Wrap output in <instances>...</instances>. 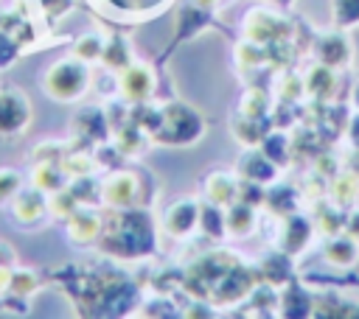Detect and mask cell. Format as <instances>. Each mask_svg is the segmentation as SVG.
Returning <instances> with one entry per match:
<instances>
[{
  "instance_id": "47",
  "label": "cell",
  "mask_w": 359,
  "mask_h": 319,
  "mask_svg": "<svg viewBox=\"0 0 359 319\" xmlns=\"http://www.w3.org/2000/svg\"><path fill=\"white\" fill-rule=\"evenodd\" d=\"M39 3H42V11H45L48 20H59L73 8L76 0H39Z\"/></svg>"
},
{
  "instance_id": "48",
  "label": "cell",
  "mask_w": 359,
  "mask_h": 319,
  "mask_svg": "<svg viewBox=\"0 0 359 319\" xmlns=\"http://www.w3.org/2000/svg\"><path fill=\"white\" fill-rule=\"evenodd\" d=\"M345 140H348V146H351V148L359 154V112L348 118V126H345Z\"/></svg>"
},
{
  "instance_id": "4",
  "label": "cell",
  "mask_w": 359,
  "mask_h": 319,
  "mask_svg": "<svg viewBox=\"0 0 359 319\" xmlns=\"http://www.w3.org/2000/svg\"><path fill=\"white\" fill-rule=\"evenodd\" d=\"M101 207L126 210V207H149L143 196V176L135 171H112L101 179Z\"/></svg>"
},
{
  "instance_id": "15",
  "label": "cell",
  "mask_w": 359,
  "mask_h": 319,
  "mask_svg": "<svg viewBox=\"0 0 359 319\" xmlns=\"http://www.w3.org/2000/svg\"><path fill=\"white\" fill-rule=\"evenodd\" d=\"M199 204L194 199H177L163 210V229L177 238L185 241L188 235H194L199 229Z\"/></svg>"
},
{
  "instance_id": "32",
  "label": "cell",
  "mask_w": 359,
  "mask_h": 319,
  "mask_svg": "<svg viewBox=\"0 0 359 319\" xmlns=\"http://www.w3.org/2000/svg\"><path fill=\"white\" fill-rule=\"evenodd\" d=\"M311 316H331V319H345V316H359L356 302H348L337 294H325L323 299H314Z\"/></svg>"
},
{
  "instance_id": "10",
  "label": "cell",
  "mask_w": 359,
  "mask_h": 319,
  "mask_svg": "<svg viewBox=\"0 0 359 319\" xmlns=\"http://www.w3.org/2000/svg\"><path fill=\"white\" fill-rule=\"evenodd\" d=\"M101 227H104V213H98L95 207L90 204H79L70 218L65 221V229H67V238L73 246H95L98 238H101Z\"/></svg>"
},
{
  "instance_id": "31",
  "label": "cell",
  "mask_w": 359,
  "mask_h": 319,
  "mask_svg": "<svg viewBox=\"0 0 359 319\" xmlns=\"http://www.w3.org/2000/svg\"><path fill=\"white\" fill-rule=\"evenodd\" d=\"M238 115H244V118H269L272 115V101H269L266 90L247 87L241 101H238Z\"/></svg>"
},
{
  "instance_id": "12",
  "label": "cell",
  "mask_w": 359,
  "mask_h": 319,
  "mask_svg": "<svg viewBox=\"0 0 359 319\" xmlns=\"http://www.w3.org/2000/svg\"><path fill=\"white\" fill-rule=\"evenodd\" d=\"M280 221V229H278V249H283L286 255H300L309 243H311V238H314V221H311V215H306V213H292V215H283V218H278Z\"/></svg>"
},
{
  "instance_id": "25",
  "label": "cell",
  "mask_w": 359,
  "mask_h": 319,
  "mask_svg": "<svg viewBox=\"0 0 359 319\" xmlns=\"http://www.w3.org/2000/svg\"><path fill=\"white\" fill-rule=\"evenodd\" d=\"M112 143L121 148L123 157H137V154L151 143V137H149L137 123H132V120L126 118L123 123L112 126Z\"/></svg>"
},
{
  "instance_id": "13",
  "label": "cell",
  "mask_w": 359,
  "mask_h": 319,
  "mask_svg": "<svg viewBox=\"0 0 359 319\" xmlns=\"http://www.w3.org/2000/svg\"><path fill=\"white\" fill-rule=\"evenodd\" d=\"M157 90V78L151 73V67L146 64H129L126 70L118 73V92L123 95L126 104H140V101H151Z\"/></svg>"
},
{
  "instance_id": "23",
  "label": "cell",
  "mask_w": 359,
  "mask_h": 319,
  "mask_svg": "<svg viewBox=\"0 0 359 319\" xmlns=\"http://www.w3.org/2000/svg\"><path fill=\"white\" fill-rule=\"evenodd\" d=\"M224 224H227V235L247 238L258 227V207L244 204V201H233L230 207H224Z\"/></svg>"
},
{
  "instance_id": "3",
  "label": "cell",
  "mask_w": 359,
  "mask_h": 319,
  "mask_svg": "<svg viewBox=\"0 0 359 319\" xmlns=\"http://www.w3.org/2000/svg\"><path fill=\"white\" fill-rule=\"evenodd\" d=\"M87 90H90V70L76 56L53 62L42 76V92L59 104H73L84 98Z\"/></svg>"
},
{
  "instance_id": "7",
  "label": "cell",
  "mask_w": 359,
  "mask_h": 319,
  "mask_svg": "<svg viewBox=\"0 0 359 319\" xmlns=\"http://www.w3.org/2000/svg\"><path fill=\"white\" fill-rule=\"evenodd\" d=\"M258 285V277H255V269L250 263H241L236 269H230L210 291V302L219 305V308H227V305H236V302H244L250 297V291Z\"/></svg>"
},
{
  "instance_id": "17",
  "label": "cell",
  "mask_w": 359,
  "mask_h": 319,
  "mask_svg": "<svg viewBox=\"0 0 359 319\" xmlns=\"http://www.w3.org/2000/svg\"><path fill=\"white\" fill-rule=\"evenodd\" d=\"M311 311H314V299L303 288V283H297L292 277L289 283H283L278 288V311L275 313H280L286 319H303V316H311Z\"/></svg>"
},
{
  "instance_id": "22",
  "label": "cell",
  "mask_w": 359,
  "mask_h": 319,
  "mask_svg": "<svg viewBox=\"0 0 359 319\" xmlns=\"http://www.w3.org/2000/svg\"><path fill=\"white\" fill-rule=\"evenodd\" d=\"M272 129H275V126H272L269 118H244V115H236V118L230 120V132H233V137H236L244 148L261 146V140H264Z\"/></svg>"
},
{
  "instance_id": "37",
  "label": "cell",
  "mask_w": 359,
  "mask_h": 319,
  "mask_svg": "<svg viewBox=\"0 0 359 319\" xmlns=\"http://www.w3.org/2000/svg\"><path fill=\"white\" fill-rule=\"evenodd\" d=\"M45 283H42V277L34 271V269H20V266H14V271H11V291L8 294H17V297H31V294H36L39 288H42Z\"/></svg>"
},
{
  "instance_id": "16",
  "label": "cell",
  "mask_w": 359,
  "mask_h": 319,
  "mask_svg": "<svg viewBox=\"0 0 359 319\" xmlns=\"http://www.w3.org/2000/svg\"><path fill=\"white\" fill-rule=\"evenodd\" d=\"M236 173L241 179H252V182H261V185H269L278 179V165L258 148V146H250L238 154L236 160Z\"/></svg>"
},
{
  "instance_id": "35",
  "label": "cell",
  "mask_w": 359,
  "mask_h": 319,
  "mask_svg": "<svg viewBox=\"0 0 359 319\" xmlns=\"http://www.w3.org/2000/svg\"><path fill=\"white\" fill-rule=\"evenodd\" d=\"M275 92H278V101H289V104H300L303 95H306V84H303V76L294 73L292 67H286L275 84Z\"/></svg>"
},
{
  "instance_id": "5",
  "label": "cell",
  "mask_w": 359,
  "mask_h": 319,
  "mask_svg": "<svg viewBox=\"0 0 359 319\" xmlns=\"http://www.w3.org/2000/svg\"><path fill=\"white\" fill-rule=\"evenodd\" d=\"M241 34L250 42L272 45V42H280V39H292L294 36V22L289 17L272 11V8H250L244 14Z\"/></svg>"
},
{
  "instance_id": "34",
  "label": "cell",
  "mask_w": 359,
  "mask_h": 319,
  "mask_svg": "<svg viewBox=\"0 0 359 319\" xmlns=\"http://www.w3.org/2000/svg\"><path fill=\"white\" fill-rule=\"evenodd\" d=\"M199 232H202L208 241H219V238L227 235V224H224L222 207H216V204L208 201V204L199 210Z\"/></svg>"
},
{
  "instance_id": "50",
  "label": "cell",
  "mask_w": 359,
  "mask_h": 319,
  "mask_svg": "<svg viewBox=\"0 0 359 319\" xmlns=\"http://www.w3.org/2000/svg\"><path fill=\"white\" fill-rule=\"evenodd\" d=\"M11 271H14V266H0V299L11 291Z\"/></svg>"
},
{
  "instance_id": "43",
  "label": "cell",
  "mask_w": 359,
  "mask_h": 319,
  "mask_svg": "<svg viewBox=\"0 0 359 319\" xmlns=\"http://www.w3.org/2000/svg\"><path fill=\"white\" fill-rule=\"evenodd\" d=\"M65 151H67V146L65 143H39L34 151H31V162L36 165V162H62V157H65Z\"/></svg>"
},
{
  "instance_id": "38",
  "label": "cell",
  "mask_w": 359,
  "mask_h": 319,
  "mask_svg": "<svg viewBox=\"0 0 359 319\" xmlns=\"http://www.w3.org/2000/svg\"><path fill=\"white\" fill-rule=\"evenodd\" d=\"M101 53H104V36H98V34H84V36L73 39V56L81 59L84 64L101 62Z\"/></svg>"
},
{
  "instance_id": "52",
  "label": "cell",
  "mask_w": 359,
  "mask_h": 319,
  "mask_svg": "<svg viewBox=\"0 0 359 319\" xmlns=\"http://www.w3.org/2000/svg\"><path fill=\"white\" fill-rule=\"evenodd\" d=\"M194 3H199V6H205V8H216V6H222L224 0H194Z\"/></svg>"
},
{
  "instance_id": "24",
  "label": "cell",
  "mask_w": 359,
  "mask_h": 319,
  "mask_svg": "<svg viewBox=\"0 0 359 319\" xmlns=\"http://www.w3.org/2000/svg\"><path fill=\"white\" fill-rule=\"evenodd\" d=\"M323 257L331 263V266H339V269H348L359 260V241L351 238L348 232H339V235H331L323 246Z\"/></svg>"
},
{
  "instance_id": "53",
  "label": "cell",
  "mask_w": 359,
  "mask_h": 319,
  "mask_svg": "<svg viewBox=\"0 0 359 319\" xmlns=\"http://www.w3.org/2000/svg\"><path fill=\"white\" fill-rule=\"evenodd\" d=\"M351 101H353V106H356V112H359V84L353 87V92H351Z\"/></svg>"
},
{
  "instance_id": "18",
  "label": "cell",
  "mask_w": 359,
  "mask_h": 319,
  "mask_svg": "<svg viewBox=\"0 0 359 319\" xmlns=\"http://www.w3.org/2000/svg\"><path fill=\"white\" fill-rule=\"evenodd\" d=\"M255 277L258 283H269L275 288H280L283 283H289L294 277V266H292V255H286L283 249H275V252H266L255 266Z\"/></svg>"
},
{
  "instance_id": "41",
  "label": "cell",
  "mask_w": 359,
  "mask_h": 319,
  "mask_svg": "<svg viewBox=\"0 0 359 319\" xmlns=\"http://www.w3.org/2000/svg\"><path fill=\"white\" fill-rule=\"evenodd\" d=\"M137 316H177L180 311L174 308L168 294H154L151 299H143L140 308H135Z\"/></svg>"
},
{
  "instance_id": "6",
  "label": "cell",
  "mask_w": 359,
  "mask_h": 319,
  "mask_svg": "<svg viewBox=\"0 0 359 319\" xmlns=\"http://www.w3.org/2000/svg\"><path fill=\"white\" fill-rule=\"evenodd\" d=\"M70 146L79 148H95L98 143H107L112 137V126H109V115L107 109L87 104L81 106L73 118H70Z\"/></svg>"
},
{
  "instance_id": "19",
  "label": "cell",
  "mask_w": 359,
  "mask_h": 319,
  "mask_svg": "<svg viewBox=\"0 0 359 319\" xmlns=\"http://www.w3.org/2000/svg\"><path fill=\"white\" fill-rule=\"evenodd\" d=\"M202 193L210 204L216 207H230L238 196V179L227 171H210L205 179H202Z\"/></svg>"
},
{
  "instance_id": "36",
  "label": "cell",
  "mask_w": 359,
  "mask_h": 319,
  "mask_svg": "<svg viewBox=\"0 0 359 319\" xmlns=\"http://www.w3.org/2000/svg\"><path fill=\"white\" fill-rule=\"evenodd\" d=\"M70 193L79 199V204H90V207H98L101 204V182H95L93 173H84V176H73L67 182Z\"/></svg>"
},
{
  "instance_id": "9",
  "label": "cell",
  "mask_w": 359,
  "mask_h": 319,
  "mask_svg": "<svg viewBox=\"0 0 359 319\" xmlns=\"http://www.w3.org/2000/svg\"><path fill=\"white\" fill-rule=\"evenodd\" d=\"M31 123V104L22 90L3 87L0 90V134H22Z\"/></svg>"
},
{
  "instance_id": "21",
  "label": "cell",
  "mask_w": 359,
  "mask_h": 319,
  "mask_svg": "<svg viewBox=\"0 0 359 319\" xmlns=\"http://www.w3.org/2000/svg\"><path fill=\"white\" fill-rule=\"evenodd\" d=\"M311 213H314V215H311L314 229H317L320 235L331 238V235H339V232L345 229V215H348V210L337 207L331 199H328V201H325V199H314Z\"/></svg>"
},
{
  "instance_id": "45",
  "label": "cell",
  "mask_w": 359,
  "mask_h": 319,
  "mask_svg": "<svg viewBox=\"0 0 359 319\" xmlns=\"http://www.w3.org/2000/svg\"><path fill=\"white\" fill-rule=\"evenodd\" d=\"M20 53H22V45H20L11 34H6V31L0 28V70L11 67V64L17 62Z\"/></svg>"
},
{
  "instance_id": "40",
  "label": "cell",
  "mask_w": 359,
  "mask_h": 319,
  "mask_svg": "<svg viewBox=\"0 0 359 319\" xmlns=\"http://www.w3.org/2000/svg\"><path fill=\"white\" fill-rule=\"evenodd\" d=\"M331 14L337 28L359 25V0H331Z\"/></svg>"
},
{
  "instance_id": "1",
  "label": "cell",
  "mask_w": 359,
  "mask_h": 319,
  "mask_svg": "<svg viewBox=\"0 0 359 319\" xmlns=\"http://www.w3.org/2000/svg\"><path fill=\"white\" fill-rule=\"evenodd\" d=\"M95 249L112 260H143L154 255L157 235H154L151 215L143 207H126V210L107 207Z\"/></svg>"
},
{
  "instance_id": "54",
  "label": "cell",
  "mask_w": 359,
  "mask_h": 319,
  "mask_svg": "<svg viewBox=\"0 0 359 319\" xmlns=\"http://www.w3.org/2000/svg\"><path fill=\"white\" fill-rule=\"evenodd\" d=\"M275 3H289V0H275Z\"/></svg>"
},
{
  "instance_id": "33",
  "label": "cell",
  "mask_w": 359,
  "mask_h": 319,
  "mask_svg": "<svg viewBox=\"0 0 359 319\" xmlns=\"http://www.w3.org/2000/svg\"><path fill=\"white\" fill-rule=\"evenodd\" d=\"M236 64H238L241 73L266 67V64H269V62H266V48L258 45V42H250V39L238 42V45H236Z\"/></svg>"
},
{
  "instance_id": "14",
  "label": "cell",
  "mask_w": 359,
  "mask_h": 319,
  "mask_svg": "<svg viewBox=\"0 0 359 319\" xmlns=\"http://www.w3.org/2000/svg\"><path fill=\"white\" fill-rule=\"evenodd\" d=\"M11 215L20 227H39L50 213H48V193L39 187H20L11 199Z\"/></svg>"
},
{
  "instance_id": "46",
  "label": "cell",
  "mask_w": 359,
  "mask_h": 319,
  "mask_svg": "<svg viewBox=\"0 0 359 319\" xmlns=\"http://www.w3.org/2000/svg\"><path fill=\"white\" fill-rule=\"evenodd\" d=\"M337 171H339V168H337V157H334L331 151H320V154L314 157V173H317V176L331 179Z\"/></svg>"
},
{
  "instance_id": "42",
  "label": "cell",
  "mask_w": 359,
  "mask_h": 319,
  "mask_svg": "<svg viewBox=\"0 0 359 319\" xmlns=\"http://www.w3.org/2000/svg\"><path fill=\"white\" fill-rule=\"evenodd\" d=\"M236 201H244V204H252V207H264L266 201V190L261 182H252V179H241L238 176V196Z\"/></svg>"
},
{
  "instance_id": "20",
  "label": "cell",
  "mask_w": 359,
  "mask_h": 319,
  "mask_svg": "<svg viewBox=\"0 0 359 319\" xmlns=\"http://www.w3.org/2000/svg\"><path fill=\"white\" fill-rule=\"evenodd\" d=\"M303 84H306V98L309 101H331L334 92H337V76H334V67L328 64H311L303 76Z\"/></svg>"
},
{
  "instance_id": "27",
  "label": "cell",
  "mask_w": 359,
  "mask_h": 319,
  "mask_svg": "<svg viewBox=\"0 0 359 319\" xmlns=\"http://www.w3.org/2000/svg\"><path fill=\"white\" fill-rule=\"evenodd\" d=\"M67 182H70V173L62 168V162H36L31 171V185L45 193H56L67 187Z\"/></svg>"
},
{
  "instance_id": "8",
  "label": "cell",
  "mask_w": 359,
  "mask_h": 319,
  "mask_svg": "<svg viewBox=\"0 0 359 319\" xmlns=\"http://www.w3.org/2000/svg\"><path fill=\"white\" fill-rule=\"evenodd\" d=\"M213 25H216L213 8H205V6H199V3H194V0L182 3V6L177 8V14H174V42L165 48L163 56H168L180 42H185V39H191V36H196L199 31L213 28Z\"/></svg>"
},
{
  "instance_id": "49",
  "label": "cell",
  "mask_w": 359,
  "mask_h": 319,
  "mask_svg": "<svg viewBox=\"0 0 359 319\" xmlns=\"http://www.w3.org/2000/svg\"><path fill=\"white\" fill-rule=\"evenodd\" d=\"M342 232H348L351 238L359 241V210H353V213L345 215V229H342Z\"/></svg>"
},
{
  "instance_id": "39",
  "label": "cell",
  "mask_w": 359,
  "mask_h": 319,
  "mask_svg": "<svg viewBox=\"0 0 359 319\" xmlns=\"http://www.w3.org/2000/svg\"><path fill=\"white\" fill-rule=\"evenodd\" d=\"M76 207H79V199L70 193V187H62L56 193H48V213H50V218L67 221Z\"/></svg>"
},
{
  "instance_id": "44",
  "label": "cell",
  "mask_w": 359,
  "mask_h": 319,
  "mask_svg": "<svg viewBox=\"0 0 359 319\" xmlns=\"http://www.w3.org/2000/svg\"><path fill=\"white\" fill-rule=\"evenodd\" d=\"M20 187H22L20 171H14V168H0V204L11 201Z\"/></svg>"
},
{
  "instance_id": "28",
  "label": "cell",
  "mask_w": 359,
  "mask_h": 319,
  "mask_svg": "<svg viewBox=\"0 0 359 319\" xmlns=\"http://www.w3.org/2000/svg\"><path fill=\"white\" fill-rule=\"evenodd\" d=\"M101 64L112 73H121L132 64V48L126 42V36L121 34H109L104 39V53H101Z\"/></svg>"
},
{
  "instance_id": "11",
  "label": "cell",
  "mask_w": 359,
  "mask_h": 319,
  "mask_svg": "<svg viewBox=\"0 0 359 319\" xmlns=\"http://www.w3.org/2000/svg\"><path fill=\"white\" fill-rule=\"evenodd\" d=\"M311 53L320 64H328V67L337 70V67L351 64L353 45L345 36V28H337V31H328V34H317L314 42H311Z\"/></svg>"
},
{
  "instance_id": "29",
  "label": "cell",
  "mask_w": 359,
  "mask_h": 319,
  "mask_svg": "<svg viewBox=\"0 0 359 319\" xmlns=\"http://www.w3.org/2000/svg\"><path fill=\"white\" fill-rule=\"evenodd\" d=\"M297 204H300V193H297L294 187H289V185H280V187L266 190L264 207H266L269 215H275V218H283V215L297 213Z\"/></svg>"
},
{
  "instance_id": "2",
  "label": "cell",
  "mask_w": 359,
  "mask_h": 319,
  "mask_svg": "<svg viewBox=\"0 0 359 319\" xmlns=\"http://www.w3.org/2000/svg\"><path fill=\"white\" fill-rule=\"evenodd\" d=\"M202 134H205V120L191 104H182V101L160 104V126L151 134L154 146L185 148V146L199 143Z\"/></svg>"
},
{
  "instance_id": "30",
  "label": "cell",
  "mask_w": 359,
  "mask_h": 319,
  "mask_svg": "<svg viewBox=\"0 0 359 319\" xmlns=\"http://www.w3.org/2000/svg\"><path fill=\"white\" fill-rule=\"evenodd\" d=\"M278 168H286L289 162H292V140L283 134V129H272L264 140H261V146H258Z\"/></svg>"
},
{
  "instance_id": "51",
  "label": "cell",
  "mask_w": 359,
  "mask_h": 319,
  "mask_svg": "<svg viewBox=\"0 0 359 319\" xmlns=\"http://www.w3.org/2000/svg\"><path fill=\"white\" fill-rule=\"evenodd\" d=\"M0 266H17L14 263V249L6 241H0Z\"/></svg>"
},
{
  "instance_id": "26",
  "label": "cell",
  "mask_w": 359,
  "mask_h": 319,
  "mask_svg": "<svg viewBox=\"0 0 359 319\" xmlns=\"http://www.w3.org/2000/svg\"><path fill=\"white\" fill-rule=\"evenodd\" d=\"M328 193H331V201L342 210L353 207L359 201V173L356 171H339L331 176V185H328Z\"/></svg>"
}]
</instances>
